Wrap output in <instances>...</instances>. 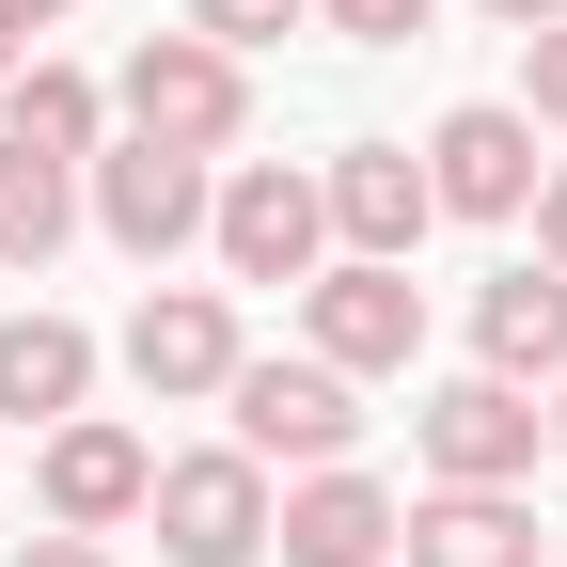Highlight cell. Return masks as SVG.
Segmentation results:
<instances>
[{
  "label": "cell",
  "instance_id": "1",
  "mask_svg": "<svg viewBox=\"0 0 567 567\" xmlns=\"http://www.w3.org/2000/svg\"><path fill=\"white\" fill-rule=\"evenodd\" d=\"M142 505H158V551L174 567H252L268 551V473L252 457H158Z\"/></svg>",
  "mask_w": 567,
  "mask_h": 567
},
{
  "label": "cell",
  "instance_id": "2",
  "mask_svg": "<svg viewBox=\"0 0 567 567\" xmlns=\"http://www.w3.org/2000/svg\"><path fill=\"white\" fill-rule=\"evenodd\" d=\"M126 126H142V142H174V158L237 142V63L205 48V32H142V63H126Z\"/></svg>",
  "mask_w": 567,
  "mask_h": 567
},
{
  "label": "cell",
  "instance_id": "3",
  "mask_svg": "<svg viewBox=\"0 0 567 567\" xmlns=\"http://www.w3.org/2000/svg\"><path fill=\"white\" fill-rule=\"evenodd\" d=\"M237 394V457H347V425H363V410H347V363H237L221 379Z\"/></svg>",
  "mask_w": 567,
  "mask_h": 567
},
{
  "label": "cell",
  "instance_id": "4",
  "mask_svg": "<svg viewBox=\"0 0 567 567\" xmlns=\"http://www.w3.org/2000/svg\"><path fill=\"white\" fill-rule=\"evenodd\" d=\"M95 221L158 268V252H189L221 221V189H205V158H174V142H126V158H95Z\"/></svg>",
  "mask_w": 567,
  "mask_h": 567
},
{
  "label": "cell",
  "instance_id": "5",
  "mask_svg": "<svg viewBox=\"0 0 567 567\" xmlns=\"http://www.w3.org/2000/svg\"><path fill=\"white\" fill-rule=\"evenodd\" d=\"M536 425H551V410H536L520 379H488V363H473V379L425 394V457H442V488H505V473L536 457Z\"/></svg>",
  "mask_w": 567,
  "mask_h": 567
},
{
  "label": "cell",
  "instance_id": "6",
  "mask_svg": "<svg viewBox=\"0 0 567 567\" xmlns=\"http://www.w3.org/2000/svg\"><path fill=\"white\" fill-rule=\"evenodd\" d=\"M410 347H425V300H410V268L347 252V268L316 284V363H347V379H394Z\"/></svg>",
  "mask_w": 567,
  "mask_h": 567
},
{
  "label": "cell",
  "instance_id": "7",
  "mask_svg": "<svg viewBox=\"0 0 567 567\" xmlns=\"http://www.w3.org/2000/svg\"><path fill=\"white\" fill-rule=\"evenodd\" d=\"M205 237H221V268H237V284H300V268H316V237H331V189H300V174H237Z\"/></svg>",
  "mask_w": 567,
  "mask_h": 567
},
{
  "label": "cell",
  "instance_id": "8",
  "mask_svg": "<svg viewBox=\"0 0 567 567\" xmlns=\"http://www.w3.org/2000/svg\"><path fill=\"white\" fill-rule=\"evenodd\" d=\"M126 363H142V394H221V379H237V316H221V284L142 300V316H126Z\"/></svg>",
  "mask_w": 567,
  "mask_h": 567
},
{
  "label": "cell",
  "instance_id": "9",
  "mask_svg": "<svg viewBox=\"0 0 567 567\" xmlns=\"http://www.w3.org/2000/svg\"><path fill=\"white\" fill-rule=\"evenodd\" d=\"M425 189H442L457 221H505V205H536V126H520V111H457L442 142H425Z\"/></svg>",
  "mask_w": 567,
  "mask_h": 567
},
{
  "label": "cell",
  "instance_id": "10",
  "mask_svg": "<svg viewBox=\"0 0 567 567\" xmlns=\"http://www.w3.org/2000/svg\"><path fill=\"white\" fill-rule=\"evenodd\" d=\"M473 347H488V379H567V268L536 252V268H505L473 300Z\"/></svg>",
  "mask_w": 567,
  "mask_h": 567
},
{
  "label": "cell",
  "instance_id": "11",
  "mask_svg": "<svg viewBox=\"0 0 567 567\" xmlns=\"http://www.w3.org/2000/svg\"><path fill=\"white\" fill-rule=\"evenodd\" d=\"M142 488H158V457H142L126 425H63V442H48V520H63V536H95V520H126Z\"/></svg>",
  "mask_w": 567,
  "mask_h": 567
},
{
  "label": "cell",
  "instance_id": "12",
  "mask_svg": "<svg viewBox=\"0 0 567 567\" xmlns=\"http://www.w3.org/2000/svg\"><path fill=\"white\" fill-rule=\"evenodd\" d=\"M268 536H284V567H379V551H394L410 520L379 505V488H363V473H316V488H300V505H284V520H268Z\"/></svg>",
  "mask_w": 567,
  "mask_h": 567
},
{
  "label": "cell",
  "instance_id": "13",
  "mask_svg": "<svg viewBox=\"0 0 567 567\" xmlns=\"http://www.w3.org/2000/svg\"><path fill=\"white\" fill-rule=\"evenodd\" d=\"M425 205H442V189H425V174L394 158V142H363V158H331V221H347V252H379V268H394V252L425 237Z\"/></svg>",
  "mask_w": 567,
  "mask_h": 567
},
{
  "label": "cell",
  "instance_id": "14",
  "mask_svg": "<svg viewBox=\"0 0 567 567\" xmlns=\"http://www.w3.org/2000/svg\"><path fill=\"white\" fill-rule=\"evenodd\" d=\"M410 567H536V520L505 488H442V505H410Z\"/></svg>",
  "mask_w": 567,
  "mask_h": 567
},
{
  "label": "cell",
  "instance_id": "15",
  "mask_svg": "<svg viewBox=\"0 0 567 567\" xmlns=\"http://www.w3.org/2000/svg\"><path fill=\"white\" fill-rule=\"evenodd\" d=\"M80 379H95V347L63 331V316H0V410L63 425V410H80Z\"/></svg>",
  "mask_w": 567,
  "mask_h": 567
},
{
  "label": "cell",
  "instance_id": "16",
  "mask_svg": "<svg viewBox=\"0 0 567 567\" xmlns=\"http://www.w3.org/2000/svg\"><path fill=\"white\" fill-rule=\"evenodd\" d=\"M63 237H80V189H63V158L0 142V268H48Z\"/></svg>",
  "mask_w": 567,
  "mask_h": 567
},
{
  "label": "cell",
  "instance_id": "17",
  "mask_svg": "<svg viewBox=\"0 0 567 567\" xmlns=\"http://www.w3.org/2000/svg\"><path fill=\"white\" fill-rule=\"evenodd\" d=\"M0 142H32V158H95V80H80V63H17V80H0Z\"/></svg>",
  "mask_w": 567,
  "mask_h": 567
},
{
  "label": "cell",
  "instance_id": "18",
  "mask_svg": "<svg viewBox=\"0 0 567 567\" xmlns=\"http://www.w3.org/2000/svg\"><path fill=\"white\" fill-rule=\"evenodd\" d=\"M284 17H300V0H189V32H205V48H268Z\"/></svg>",
  "mask_w": 567,
  "mask_h": 567
},
{
  "label": "cell",
  "instance_id": "19",
  "mask_svg": "<svg viewBox=\"0 0 567 567\" xmlns=\"http://www.w3.org/2000/svg\"><path fill=\"white\" fill-rule=\"evenodd\" d=\"M331 17L363 32V48H410V32H425V0H331Z\"/></svg>",
  "mask_w": 567,
  "mask_h": 567
},
{
  "label": "cell",
  "instance_id": "20",
  "mask_svg": "<svg viewBox=\"0 0 567 567\" xmlns=\"http://www.w3.org/2000/svg\"><path fill=\"white\" fill-rule=\"evenodd\" d=\"M520 48H536V111L567 126V17H551V32H520Z\"/></svg>",
  "mask_w": 567,
  "mask_h": 567
},
{
  "label": "cell",
  "instance_id": "21",
  "mask_svg": "<svg viewBox=\"0 0 567 567\" xmlns=\"http://www.w3.org/2000/svg\"><path fill=\"white\" fill-rule=\"evenodd\" d=\"M536 252H551V268H567V174H551V189H536Z\"/></svg>",
  "mask_w": 567,
  "mask_h": 567
},
{
  "label": "cell",
  "instance_id": "22",
  "mask_svg": "<svg viewBox=\"0 0 567 567\" xmlns=\"http://www.w3.org/2000/svg\"><path fill=\"white\" fill-rule=\"evenodd\" d=\"M17 567H111V551H95V536H32Z\"/></svg>",
  "mask_w": 567,
  "mask_h": 567
},
{
  "label": "cell",
  "instance_id": "23",
  "mask_svg": "<svg viewBox=\"0 0 567 567\" xmlns=\"http://www.w3.org/2000/svg\"><path fill=\"white\" fill-rule=\"evenodd\" d=\"M488 17H505V32H551V17H567V0H488Z\"/></svg>",
  "mask_w": 567,
  "mask_h": 567
},
{
  "label": "cell",
  "instance_id": "24",
  "mask_svg": "<svg viewBox=\"0 0 567 567\" xmlns=\"http://www.w3.org/2000/svg\"><path fill=\"white\" fill-rule=\"evenodd\" d=\"M48 17H63V0H0V32H48Z\"/></svg>",
  "mask_w": 567,
  "mask_h": 567
},
{
  "label": "cell",
  "instance_id": "25",
  "mask_svg": "<svg viewBox=\"0 0 567 567\" xmlns=\"http://www.w3.org/2000/svg\"><path fill=\"white\" fill-rule=\"evenodd\" d=\"M0 80H17V32H0Z\"/></svg>",
  "mask_w": 567,
  "mask_h": 567
},
{
  "label": "cell",
  "instance_id": "26",
  "mask_svg": "<svg viewBox=\"0 0 567 567\" xmlns=\"http://www.w3.org/2000/svg\"><path fill=\"white\" fill-rule=\"evenodd\" d=\"M551 442H567V410H551Z\"/></svg>",
  "mask_w": 567,
  "mask_h": 567
}]
</instances>
